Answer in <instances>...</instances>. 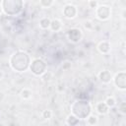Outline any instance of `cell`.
Returning <instances> with one entry per match:
<instances>
[{
    "label": "cell",
    "instance_id": "cell-8",
    "mask_svg": "<svg viewBox=\"0 0 126 126\" xmlns=\"http://www.w3.org/2000/svg\"><path fill=\"white\" fill-rule=\"evenodd\" d=\"M67 35H68L69 40L71 42H74V43L79 42L82 39V36H83L81 30L80 29H77V28H73V29L69 30Z\"/></svg>",
    "mask_w": 126,
    "mask_h": 126
},
{
    "label": "cell",
    "instance_id": "cell-4",
    "mask_svg": "<svg viewBox=\"0 0 126 126\" xmlns=\"http://www.w3.org/2000/svg\"><path fill=\"white\" fill-rule=\"evenodd\" d=\"M46 63L40 59V58H35L31 61L29 69L34 76H41L44 72H46Z\"/></svg>",
    "mask_w": 126,
    "mask_h": 126
},
{
    "label": "cell",
    "instance_id": "cell-17",
    "mask_svg": "<svg viewBox=\"0 0 126 126\" xmlns=\"http://www.w3.org/2000/svg\"><path fill=\"white\" fill-rule=\"evenodd\" d=\"M79 122V119L77 117H75L74 115L70 114L68 117H67V123L70 125V126H75L77 123Z\"/></svg>",
    "mask_w": 126,
    "mask_h": 126
},
{
    "label": "cell",
    "instance_id": "cell-6",
    "mask_svg": "<svg viewBox=\"0 0 126 126\" xmlns=\"http://www.w3.org/2000/svg\"><path fill=\"white\" fill-rule=\"evenodd\" d=\"M112 80H113V83L116 86V88H118L119 90L126 89V74H125V72L117 73Z\"/></svg>",
    "mask_w": 126,
    "mask_h": 126
},
{
    "label": "cell",
    "instance_id": "cell-10",
    "mask_svg": "<svg viewBox=\"0 0 126 126\" xmlns=\"http://www.w3.org/2000/svg\"><path fill=\"white\" fill-rule=\"evenodd\" d=\"M97 50L101 53V54H107L110 50V44L108 41H100L98 44H97Z\"/></svg>",
    "mask_w": 126,
    "mask_h": 126
},
{
    "label": "cell",
    "instance_id": "cell-11",
    "mask_svg": "<svg viewBox=\"0 0 126 126\" xmlns=\"http://www.w3.org/2000/svg\"><path fill=\"white\" fill-rule=\"evenodd\" d=\"M95 109H96L97 113H99V114H101V115L106 114V113L108 112V110H109L108 106L105 104L104 101H102V102H98V103L96 104V106H95Z\"/></svg>",
    "mask_w": 126,
    "mask_h": 126
},
{
    "label": "cell",
    "instance_id": "cell-22",
    "mask_svg": "<svg viewBox=\"0 0 126 126\" xmlns=\"http://www.w3.org/2000/svg\"><path fill=\"white\" fill-rule=\"evenodd\" d=\"M88 3H89L90 8H94V9H95V8L98 6V2H96V1H89Z\"/></svg>",
    "mask_w": 126,
    "mask_h": 126
},
{
    "label": "cell",
    "instance_id": "cell-23",
    "mask_svg": "<svg viewBox=\"0 0 126 126\" xmlns=\"http://www.w3.org/2000/svg\"><path fill=\"white\" fill-rule=\"evenodd\" d=\"M3 76H4V74H3V72H2L1 70H0V80H1L2 78H3Z\"/></svg>",
    "mask_w": 126,
    "mask_h": 126
},
{
    "label": "cell",
    "instance_id": "cell-19",
    "mask_svg": "<svg viewBox=\"0 0 126 126\" xmlns=\"http://www.w3.org/2000/svg\"><path fill=\"white\" fill-rule=\"evenodd\" d=\"M40 77H41V80H42L43 82H48V81H50V79L52 78V74H51L50 72L46 71V72H44Z\"/></svg>",
    "mask_w": 126,
    "mask_h": 126
},
{
    "label": "cell",
    "instance_id": "cell-15",
    "mask_svg": "<svg viewBox=\"0 0 126 126\" xmlns=\"http://www.w3.org/2000/svg\"><path fill=\"white\" fill-rule=\"evenodd\" d=\"M20 95H21V97L24 98V99H29V98H31V96H32V91L29 90V89H27V88H25V89H23V90L21 91Z\"/></svg>",
    "mask_w": 126,
    "mask_h": 126
},
{
    "label": "cell",
    "instance_id": "cell-2",
    "mask_svg": "<svg viewBox=\"0 0 126 126\" xmlns=\"http://www.w3.org/2000/svg\"><path fill=\"white\" fill-rule=\"evenodd\" d=\"M71 114L78 119H86L92 112V106L89 101L77 99L71 104Z\"/></svg>",
    "mask_w": 126,
    "mask_h": 126
},
{
    "label": "cell",
    "instance_id": "cell-16",
    "mask_svg": "<svg viewBox=\"0 0 126 126\" xmlns=\"http://www.w3.org/2000/svg\"><path fill=\"white\" fill-rule=\"evenodd\" d=\"M105 104L108 106V108H112L116 105V99L113 97V96H108L106 99H105Z\"/></svg>",
    "mask_w": 126,
    "mask_h": 126
},
{
    "label": "cell",
    "instance_id": "cell-24",
    "mask_svg": "<svg viewBox=\"0 0 126 126\" xmlns=\"http://www.w3.org/2000/svg\"><path fill=\"white\" fill-rule=\"evenodd\" d=\"M1 13H2V7H1V2H0V15H1Z\"/></svg>",
    "mask_w": 126,
    "mask_h": 126
},
{
    "label": "cell",
    "instance_id": "cell-18",
    "mask_svg": "<svg viewBox=\"0 0 126 126\" xmlns=\"http://www.w3.org/2000/svg\"><path fill=\"white\" fill-rule=\"evenodd\" d=\"M53 1L52 0H41L39 1V5L42 7V8H49L50 6L53 5Z\"/></svg>",
    "mask_w": 126,
    "mask_h": 126
},
{
    "label": "cell",
    "instance_id": "cell-12",
    "mask_svg": "<svg viewBox=\"0 0 126 126\" xmlns=\"http://www.w3.org/2000/svg\"><path fill=\"white\" fill-rule=\"evenodd\" d=\"M61 28H62V23H61L60 20H58V19H53V20H51V22H50V27H49V29H50L51 31H53V32H58V31L61 30Z\"/></svg>",
    "mask_w": 126,
    "mask_h": 126
},
{
    "label": "cell",
    "instance_id": "cell-13",
    "mask_svg": "<svg viewBox=\"0 0 126 126\" xmlns=\"http://www.w3.org/2000/svg\"><path fill=\"white\" fill-rule=\"evenodd\" d=\"M50 22H51V20L49 19V18H47V17H44V18H41L40 20H39V27L42 29V30H47V29H49V27H50Z\"/></svg>",
    "mask_w": 126,
    "mask_h": 126
},
{
    "label": "cell",
    "instance_id": "cell-20",
    "mask_svg": "<svg viewBox=\"0 0 126 126\" xmlns=\"http://www.w3.org/2000/svg\"><path fill=\"white\" fill-rule=\"evenodd\" d=\"M41 116H42V118H44V119H50V118L52 117V111H51L50 109H45V110L42 111Z\"/></svg>",
    "mask_w": 126,
    "mask_h": 126
},
{
    "label": "cell",
    "instance_id": "cell-14",
    "mask_svg": "<svg viewBox=\"0 0 126 126\" xmlns=\"http://www.w3.org/2000/svg\"><path fill=\"white\" fill-rule=\"evenodd\" d=\"M86 119H87V124L90 125V126H95V125L97 124V121H98L97 116H95V115H94V114H92V113H91Z\"/></svg>",
    "mask_w": 126,
    "mask_h": 126
},
{
    "label": "cell",
    "instance_id": "cell-1",
    "mask_svg": "<svg viewBox=\"0 0 126 126\" xmlns=\"http://www.w3.org/2000/svg\"><path fill=\"white\" fill-rule=\"evenodd\" d=\"M9 63H10L11 68L15 70L16 72H25L30 67L31 58L27 52L19 50V51L14 52L11 55Z\"/></svg>",
    "mask_w": 126,
    "mask_h": 126
},
{
    "label": "cell",
    "instance_id": "cell-21",
    "mask_svg": "<svg viewBox=\"0 0 126 126\" xmlns=\"http://www.w3.org/2000/svg\"><path fill=\"white\" fill-rule=\"evenodd\" d=\"M119 109H120V112L122 114H125L126 113V103L125 102H122L120 105H119Z\"/></svg>",
    "mask_w": 126,
    "mask_h": 126
},
{
    "label": "cell",
    "instance_id": "cell-9",
    "mask_svg": "<svg viewBox=\"0 0 126 126\" xmlns=\"http://www.w3.org/2000/svg\"><path fill=\"white\" fill-rule=\"evenodd\" d=\"M97 77L99 79V81L103 84H109L111 81H112V76H111V73L108 71V70H103V71H100L98 74H97Z\"/></svg>",
    "mask_w": 126,
    "mask_h": 126
},
{
    "label": "cell",
    "instance_id": "cell-3",
    "mask_svg": "<svg viewBox=\"0 0 126 126\" xmlns=\"http://www.w3.org/2000/svg\"><path fill=\"white\" fill-rule=\"evenodd\" d=\"M1 7L4 14L8 16H17L22 12L24 2L21 0H4L1 1Z\"/></svg>",
    "mask_w": 126,
    "mask_h": 126
},
{
    "label": "cell",
    "instance_id": "cell-7",
    "mask_svg": "<svg viewBox=\"0 0 126 126\" xmlns=\"http://www.w3.org/2000/svg\"><path fill=\"white\" fill-rule=\"evenodd\" d=\"M77 14H78V9L73 4H67L63 8V15L66 19H69V20L74 19L76 18Z\"/></svg>",
    "mask_w": 126,
    "mask_h": 126
},
{
    "label": "cell",
    "instance_id": "cell-5",
    "mask_svg": "<svg viewBox=\"0 0 126 126\" xmlns=\"http://www.w3.org/2000/svg\"><path fill=\"white\" fill-rule=\"evenodd\" d=\"M111 15L110 7L106 5H98L95 8V17L100 21H106Z\"/></svg>",
    "mask_w": 126,
    "mask_h": 126
}]
</instances>
